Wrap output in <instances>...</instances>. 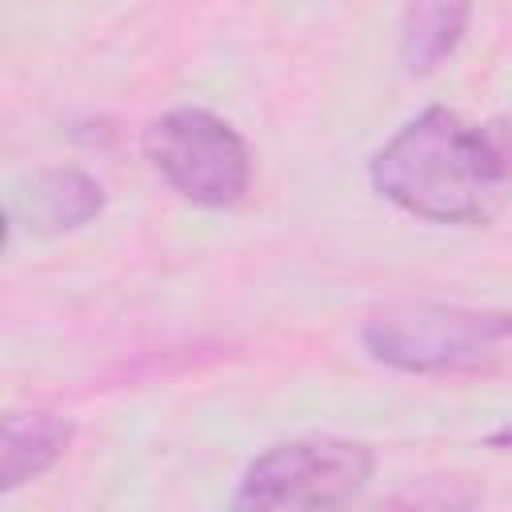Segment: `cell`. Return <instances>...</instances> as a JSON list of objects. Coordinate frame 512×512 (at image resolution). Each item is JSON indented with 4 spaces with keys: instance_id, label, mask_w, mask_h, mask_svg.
<instances>
[{
    "instance_id": "3",
    "label": "cell",
    "mask_w": 512,
    "mask_h": 512,
    "mask_svg": "<svg viewBox=\"0 0 512 512\" xmlns=\"http://www.w3.org/2000/svg\"><path fill=\"white\" fill-rule=\"evenodd\" d=\"M144 156L156 176L200 208H232L252 184L248 144L208 108H172L144 128Z\"/></svg>"
},
{
    "instance_id": "4",
    "label": "cell",
    "mask_w": 512,
    "mask_h": 512,
    "mask_svg": "<svg viewBox=\"0 0 512 512\" xmlns=\"http://www.w3.org/2000/svg\"><path fill=\"white\" fill-rule=\"evenodd\" d=\"M372 448L344 436H304L260 452L232 496V508H332L356 496L372 476Z\"/></svg>"
},
{
    "instance_id": "5",
    "label": "cell",
    "mask_w": 512,
    "mask_h": 512,
    "mask_svg": "<svg viewBox=\"0 0 512 512\" xmlns=\"http://www.w3.org/2000/svg\"><path fill=\"white\" fill-rule=\"evenodd\" d=\"M104 212V188L80 168H48L36 172L8 204V220L24 224L32 236L76 232Z\"/></svg>"
},
{
    "instance_id": "7",
    "label": "cell",
    "mask_w": 512,
    "mask_h": 512,
    "mask_svg": "<svg viewBox=\"0 0 512 512\" xmlns=\"http://www.w3.org/2000/svg\"><path fill=\"white\" fill-rule=\"evenodd\" d=\"M472 20V0H408L400 20V64L412 76L444 64L464 40Z\"/></svg>"
},
{
    "instance_id": "1",
    "label": "cell",
    "mask_w": 512,
    "mask_h": 512,
    "mask_svg": "<svg viewBox=\"0 0 512 512\" xmlns=\"http://www.w3.org/2000/svg\"><path fill=\"white\" fill-rule=\"evenodd\" d=\"M368 180L384 200L432 224H488L504 188L476 128L440 104L376 148Z\"/></svg>"
},
{
    "instance_id": "2",
    "label": "cell",
    "mask_w": 512,
    "mask_h": 512,
    "mask_svg": "<svg viewBox=\"0 0 512 512\" xmlns=\"http://www.w3.org/2000/svg\"><path fill=\"white\" fill-rule=\"evenodd\" d=\"M360 344L384 368L412 376L484 372L512 352V312L468 304H388L360 328Z\"/></svg>"
},
{
    "instance_id": "9",
    "label": "cell",
    "mask_w": 512,
    "mask_h": 512,
    "mask_svg": "<svg viewBox=\"0 0 512 512\" xmlns=\"http://www.w3.org/2000/svg\"><path fill=\"white\" fill-rule=\"evenodd\" d=\"M488 444H492V448H512V420H508L504 428L488 432Z\"/></svg>"
},
{
    "instance_id": "6",
    "label": "cell",
    "mask_w": 512,
    "mask_h": 512,
    "mask_svg": "<svg viewBox=\"0 0 512 512\" xmlns=\"http://www.w3.org/2000/svg\"><path fill=\"white\" fill-rule=\"evenodd\" d=\"M72 432L76 428L56 412H12L0 436V492H16L20 484L44 476L68 452Z\"/></svg>"
},
{
    "instance_id": "8",
    "label": "cell",
    "mask_w": 512,
    "mask_h": 512,
    "mask_svg": "<svg viewBox=\"0 0 512 512\" xmlns=\"http://www.w3.org/2000/svg\"><path fill=\"white\" fill-rule=\"evenodd\" d=\"M476 136H480V144H484L492 168L508 180V176H512V112H508V116H496V120H488V124H480Z\"/></svg>"
}]
</instances>
